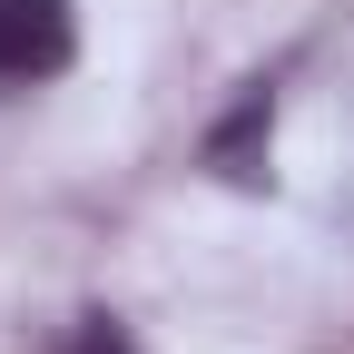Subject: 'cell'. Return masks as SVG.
<instances>
[{"label": "cell", "mask_w": 354, "mask_h": 354, "mask_svg": "<svg viewBox=\"0 0 354 354\" xmlns=\"http://www.w3.org/2000/svg\"><path fill=\"white\" fill-rule=\"evenodd\" d=\"M79 50V20L69 0H0V88H30V79H59Z\"/></svg>", "instance_id": "cell-1"}, {"label": "cell", "mask_w": 354, "mask_h": 354, "mask_svg": "<svg viewBox=\"0 0 354 354\" xmlns=\"http://www.w3.org/2000/svg\"><path fill=\"white\" fill-rule=\"evenodd\" d=\"M266 148H276V79H246L227 99V118L207 128V167L227 187H266Z\"/></svg>", "instance_id": "cell-2"}, {"label": "cell", "mask_w": 354, "mask_h": 354, "mask_svg": "<svg viewBox=\"0 0 354 354\" xmlns=\"http://www.w3.org/2000/svg\"><path fill=\"white\" fill-rule=\"evenodd\" d=\"M59 354H138V344H128V325H118V315H79Z\"/></svg>", "instance_id": "cell-3"}]
</instances>
